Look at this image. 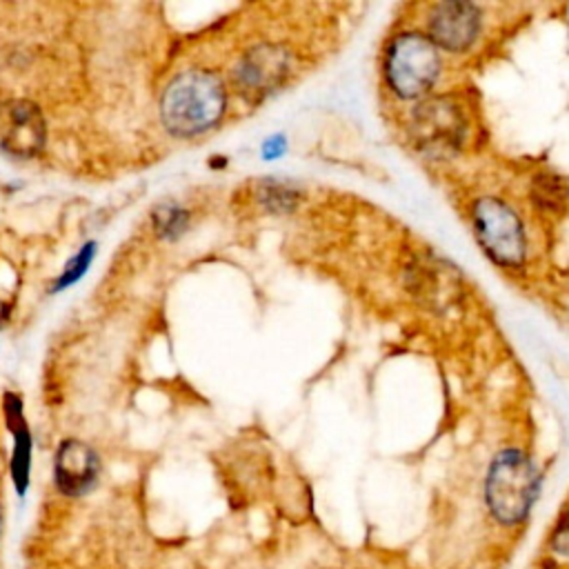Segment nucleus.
Listing matches in <instances>:
<instances>
[{"label": "nucleus", "instance_id": "1", "mask_svg": "<svg viewBox=\"0 0 569 569\" xmlns=\"http://www.w3.org/2000/svg\"><path fill=\"white\" fill-rule=\"evenodd\" d=\"M222 80L202 69L178 73L164 89L160 116L164 127L180 138H191L211 129L224 113Z\"/></svg>", "mask_w": 569, "mask_h": 569}, {"label": "nucleus", "instance_id": "2", "mask_svg": "<svg viewBox=\"0 0 569 569\" xmlns=\"http://www.w3.org/2000/svg\"><path fill=\"white\" fill-rule=\"evenodd\" d=\"M538 489L536 469L518 449L500 451L489 465L485 500L491 516L502 525H518L527 518Z\"/></svg>", "mask_w": 569, "mask_h": 569}, {"label": "nucleus", "instance_id": "3", "mask_svg": "<svg viewBox=\"0 0 569 569\" xmlns=\"http://www.w3.org/2000/svg\"><path fill=\"white\" fill-rule=\"evenodd\" d=\"M440 73V53L429 36L402 33L385 53V78L400 98L425 96Z\"/></svg>", "mask_w": 569, "mask_h": 569}, {"label": "nucleus", "instance_id": "4", "mask_svg": "<svg viewBox=\"0 0 569 569\" xmlns=\"http://www.w3.org/2000/svg\"><path fill=\"white\" fill-rule=\"evenodd\" d=\"M473 233L487 256L502 267H520L527 256V238L518 213L496 196H485L471 209Z\"/></svg>", "mask_w": 569, "mask_h": 569}, {"label": "nucleus", "instance_id": "5", "mask_svg": "<svg viewBox=\"0 0 569 569\" xmlns=\"http://www.w3.org/2000/svg\"><path fill=\"white\" fill-rule=\"evenodd\" d=\"M411 131L422 149H456L465 136V116L451 98H429L413 109Z\"/></svg>", "mask_w": 569, "mask_h": 569}, {"label": "nucleus", "instance_id": "6", "mask_svg": "<svg viewBox=\"0 0 569 569\" xmlns=\"http://www.w3.org/2000/svg\"><path fill=\"white\" fill-rule=\"evenodd\" d=\"M293 69V56L289 49L276 42H262L249 49L238 67H236V82L247 93H269L278 89Z\"/></svg>", "mask_w": 569, "mask_h": 569}, {"label": "nucleus", "instance_id": "7", "mask_svg": "<svg viewBox=\"0 0 569 569\" xmlns=\"http://www.w3.org/2000/svg\"><path fill=\"white\" fill-rule=\"evenodd\" d=\"M44 144V120L36 104L7 102L0 109V147L18 158L36 156Z\"/></svg>", "mask_w": 569, "mask_h": 569}, {"label": "nucleus", "instance_id": "8", "mask_svg": "<svg viewBox=\"0 0 569 569\" xmlns=\"http://www.w3.org/2000/svg\"><path fill=\"white\" fill-rule=\"evenodd\" d=\"M480 31V11L469 2H440L429 13V38L436 47L465 51Z\"/></svg>", "mask_w": 569, "mask_h": 569}, {"label": "nucleus", "instance_id": "9", "mask_svg": "<svg viewBox=\"0 0 569 569\" xmlns=\"http://www.w3.org/2000/svg\"><path fill=\"white\" fill-rule=\"evenodd\" d=\"M100 473V458L98 453L80 442V440H64L56 451L53 462V480L60 493L64 496H82L87 493Z\"/></svg>", "mask_w": 569, "mask_h": 569}, {"label": "nucleus", "instance_id": "10", "mask_svg": "<svg viewBox=\"0 0 569 569\" xmlns=\"http://www.w3.org/2000/svg\"><path fill=\"white\" fill-rule=\"evenodd\" d=\"M13 453H11V478L16 491L22 496L29 487V469H31V436L27 427L13 429Z\"/></svg>", "mask_w": 569, "mask_h": 569}, {"label": "nucleus", "instance_id": "11", "mask_svg": "<svg viewBox=\"0 0 569 569\" xmlns=\"http://www.w3.org/2000/svg\"><path fill=\"white\" fill-rule=\"evenodd\" d=\"M531 193L540 209L558 211V209H562V204L569 196V189L558 176H538Z\"/></svg>", "mask_w": 569, "mask_h": 569}, {"label": "nucleus", "instance_id": "12", "mask_svg": "<svg viewBox=\"0 0 569 569\" xmlns=\"http://www.w3.org/2000/svg\"><path fill=\"white\" fill-rule=\"evenodd\" d=\"M91 258H93V242H91V244H84V247L73 256V260L67 262L64 273H62L60 280H58V289H62V287L76 282V280L87 271Z\"/></svg>", "mask_w": 569, "mask_h": 569}, {"label": "nucleus", "instance_id": "13", "mask_svg": "<svg viewBox=\"0 0 569 569\" xmlns=\"http://www.w3.org/2000/svg\"><path fill=\"white\" fill-rule=\"evenodd\" d=\"M551 547H553L558 553L569 556V505L565 507V511L560 513V518H558V522H556V527H553Z\"/></svg>", "mask_w": 569, "mask_h": 569}, {"label": "nucleus", "instance_id": "14", "mask_svg": "<svg viewBox=\"0 0 569 569\" xmlns=\"http://www.w3.org/2000/svg\"><path fill=\"white\" fill-rule=\"evenodd\" d=\"M182 220H184V213L178 211V209H171V211H162L160 213V229L164 233L169 231H178L182 227Z\"/></svg>", "mask_w": 569, "mask_h": 569}]
</instances>
